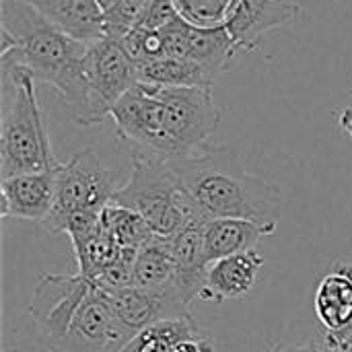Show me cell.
<instances>
[{"mask_svg":"<svg viewBox=\"0 0 352 352\" xmlns=\"http://www.w3.org/2000/svg\"><path fill=\"white\" fill-rule=\"evenodd\" d=\"M0 56L25 66L35 80L60 95L76 126H91L89 87L85 76L87 43L62 33L33 6L21 0H2Z\"/></svg>","mask_w":352,"mask_h":352,"instance_id":"obj_1","label":"cell"},{"mask_svg":"<svg viewBox=\"0 0 352 352\" xmlns=\"http://www.w3.org/2000/svg\"><path fill=\"white\" fill-rule=\"evenodd\" d=\"M182 186L208 221L243 219L266 227L272 235L280 219V188L250 173L229 144L204 146L171 161Z\"/></svg>","mask_w":352,"mask_h":352,"instance_id":"obj_2","label":"cell"},{"mask_svg":"<svg viewBox=\"0 0 352 352\" xmlns=\"http://www.w3.org/2000/svg\"><path fill=\"white\" fill-rule=\"evenodd\" d=\"M2 85V134L0 171L2 179L56 169L43 116L35 97L33 74L8 56H0Z\"/></svg>","mask_w":352,"mask_h":352,"instance_id":"obj_3","label":"cell"},{"mask_svg":"<svg viewBox=\"0 0 352 352\" xmlns=\"http://www.w3.org/2000/svg\"><path fill=\"white\" fill-rule=\"evenodd\" d=\"M113 204L132 208L155 231L171 239L188 223L206 217L182 186L173 165L161 159L132 157V173L116 192Z\"/></svg>","mask_w":352,"mask_h":352,"instance_id":"obj_4","label":"cell"},{"mask_svg":"<svg viewBox=\"0 0 352 352\" xmlns=\"http://www.w3.org/2000/svg\"><path fill=\"white\" fill-rule=\"evenodd\" d=\"M120 188V175L103 165L95 148H85L56 169L54 208L41 225L52 235H60L72 214L103 212Z\"/></svg>","mask_w":352,"mask_h":352,"instance_id":"obj_5","label":"cell"},{"mask_svg":"<svg viewBox=\"0 0 352 352\" xmlns=\"http://www.w3.org/2000/svg\"><path fill=\"white\" fill-rule=\"evenodd\" d=\"M165 107V130L171 161L184 159L208 146V138L221 124L212 87H161L155 85Z\"/></svg>","mask_w":352,"mask_h":352,"instance_id":"obj_6","label":"cell"},{"mask_svg":"<svg viewBox=\"0 0 352 352\" xmlns=\"http://www.w3.org/2000/svg\"><path fill=\"white\" fill-rule=\"evenodd\" d=\"M116 134L130 157L161 159L171 163V146L165 130V107L155 85L138 82L111 109Z\"/></svg>","mask_w":352,"mask_h":352,"instance_id":"obj_7","label":"cell"},{"mask_svg":"<svg viewBox=\"0 0 352 352\" xmlns=\"http://www.w3.org/2000/svg\"><path fill=\"white\" fill-rule=\"evenodd\" d=\"M91 289L93 283L78 272L39 276L27 305V314L35 324L41 346L50 352H58Z\"/></svg>","mask_w":352,"mask_h":352,"instance_id":"obj_8","label":"cell"},{"mask_svg":"<svg viewBox=\"0 0 352 352\" xmlns=\"http://www.w3.org/2000/svg\"><path fill=\"white\" fill-rule=\"evenodd\" d=\"M85 76L91 103V126L111 116L113 105L132 91L138 80V66L122 47L120 39L101 37L87 43Z\"/></svg>","mask_w":352,"mask_h":352,"instance_id":"obj_9","label":"cell"},{"mask_svg":"<svg viewBox=\"0 0 352 352\" xmlns=\"http://www.w3.org/2000/svg\"><path fill=\"white\" fill-rule=\"evenodd\" d=\"M134 334L118 320L107 295L93 285L58 352H122Z\"/></svg>","mask_w":352,"mask_h":352,"instance_id":"obj_10","label":"cell"},{"mask_svg":"<svg viewBox=\"0 0 352 352\" xmlns=\"http://www.w3.org/2000/svg\"><path fill=\"white\" fill-rule=\"evenodd\" d=\"M165 41V56L190 60L198 64L212 80L229 70L237 50L227 27L198 29L177 16L173 23L161 29Z\"/></svg>","mask_w":352,"mask_h":352,"instance_id":"obj_11","label":"cell"},{"mask_svg":"<svg viewBox=\"0 0 352 352\" xmlns=\"http://www.w3.org/2000/svg\"><path fill=\"white\" fill-rule=\"evenodd\" d=\"M105 295L118 320L132 332H140L142 328H148L163 320L194 318L192 305L184 299L175 280L159 289L130 287Z\"/></svg>","mask_w":352,"mask_h":352,"instance_id":"obj_12","label":"cell"},{"mask_svg":"<svg viewBox=\"0 0 352 352\" xmlns=\"http://www.w3.org/2000/svg\"><path fill=\"white\" fill-rule=\"evenodd\" d=\"M301 12V6L293 0H239L233 8L227 31L237 52H256L262 39Z\"/></svg>","mask_w":352,"mask_h":352,"instance_id":"obj_13","label":"cell"},{"mask_svg":"<svg viewBox=\"0 0 352 352\" xmlns=\"http://www.w3.org/2000/svg\"><path fill=\"white\" fill-rule=\"evenodd\" d=\"M56 169L2 179V219L43 223L56 200Z\"/></svg>","mask_w":352,"mask_h":352,"instance_id":"obj_14","label":"cell"},{"mask_svg":"<svg viewBox=\"0 0 352 352\" xmlns=\"http://www.w3.org/2000/svg\"><path fill=\"white\" fill-rule=\"evenodd\" d=\"M262 266L264 258L258 254V250L210 262L200 299L223 303L227 299H239L248 295L256 287Z\"/></svg>","mask_w":352,"mask_h":352,"instance_id":"obj_15","label":"cell"},{"mask_svg":"<svg viewBox=\"0 0 352 352\" xmlns=\"http://www.w3.org/2000/svg\"><path fill=\"white\" fill-rule=\"evenodd\" d=\"M208 219H196L177 231L169 241L175 258V285L184 299L192 305L194 299H200L204 289L208 262L204 256V229Z\"/></svg>","mask_w":352,"mask_h":352,"instance_id":"obj_16","label":"cell"},{"mask_svg":"<svg viewBox=\"0 0 352 352\" xmlns=\"http://www.w3.org/2000/svg\"><path fill=\"white\" fill-rule=\"evenodd\" d=\"M62 33L93 43L105 37V14L97 0H21Z\"/></svg>","mask_w":352,"mask_h":352,"instance_id":"obj_17","label":"cell"},{"mask_svg":"<svg viewBox=\"0 0 352 352\" xmlns=\"http://www.w3.org/2000/svg\"><path fill=\"white\" fill-rule=\"evenodd\" d=\"M272 235L266 227L243 219H212L204 229V256L206 262L229 258L235 254L252 252L262 237Z\"/></svg>","mask_w":352,"mask_h":352,"instance_id":"obj_18","label":"cell"},{"mask_svg":"<svg viewBox=\"0 0 352 352\" xmlns=\"http://www.w3.org/2000/svg\"><path fill=\"white\" fill-rule=\"evenodd\" d=\"M316 316L326 332H340L352 320V278L336 264L320 283L314 299Z\"/></svg>","mask_w":352,"mask_h":352,"instance_id":"obj_19","label":"cell"},{"mask_svg":"<svg viewBox=\"0 0 352 352\" xmlns=\"http://www.w3.org/2000/svg\"><path fill=\"white\" fill-rule=\"evenodd\" d=\"M138 66V80L161 87H212L214 80L194 62L161 56Z\"/></svg>","mask_w":352,"mask_h":352,"instance_id":"obj_20","label":"cell"},{"mask_svg":"<svg viewBox=\"0 0 352 352\" xmlns=\"http://www.w3.org/2000/svg\"><path fill=\"white\" fill-rule=\"evenodd\" d=\"M198 336L202 330L194 318L163 320L136 332L122 352H171L179 342Z\"/></svg>","mask_w":352,"mask_h":352,"instance_id":"obj_21","label":"cell"},{"mask_svg":"<svg viewBox=\"0 0 352 352\" xmlns=\"http://www.w3.org/2000/svg\"><path fill=\"white\" fill-rule=\"evenodd\" d=\"M175 278V258L171 241L167 237L155 235L144 248L138 250L134 264V287L159 289Z\"/></svg>","mask_w":352,"mask_h":352,"instance_id":"obj_22","label":"cell"},{"mask_svg":"<svg viewBox=\"0 0 352 352\" xmlns=\"http://www.w3.org/2000/svg\"><path fill=\"white\" fill-rule=\"evenodd\" d=\"M101 227L122 245L140 250L148 241L155 239V231L151 225L132 208L120 206V204H107L101 212Z\"/></svg>","mask_w":352,"mask_h":352,"instance_id":"obj_23","label":"cell"},{"mask_svg":"<svg viewBox=\"0 0 352 352\" xmlns=\"http://www.w3.org/2000/svg\"><path fill=\"white\" fill-rule=\"evenodd\" d=\"M124 252H126V248H122L101 227V231L91 241H87L78 252H74V258L78 264V274H82L85 278H89L93 283L103 270H107L111 264L122 260Z\"/></svg>","mask_w":352,"mask_h":352,"instance_id":"obj_24","label":"cell"},{"mask_svg":"<svg viewBox=\"0 0 352 352\" xmlns=\"http://www.w3.org/2000/svg\"><path fill=\"white\" fill-rule=\"evenodd\" d=\"M177 14L198 29L225 27L239 0H173Z\"/></svg>","mask_w":352,"mask_h":352,"instance_id":"obj_25","label":"cell"},{"mask_svg":"<svg viewBox=\"0 0 352 352\" xmlns=\"http://www.w3.org/2000/svg\"><path fill=\"white\" fill-rule=\"evenodd\" d=\"M120 43L136 64L165 56V41H163L161 31L132 29L128 35H124L120 39Z\"/></svg>","mask_w":352,"mask_h":352,"instance_id":"obj_26","label":"cell"},{"mask_svg":"<svg viewBox=\"0 0 352 352\" xmlns=\"http://www.w3.org/2000/svg\"><path fill=\"white\" fill-rule=\"evenodd\" d=\"M148 4L151 0H120L105 14V37L122 39L124 35H128L136 27Z\"/></svg>","mask_w":352,"mask_h":352,"instance_id":"obj_27","label":"cell"},{"mask_svg":"<svg viewBox=\"0 0 352 352\" xmlns=\"http://www.w3.org/2000/svg\"><path fill=\"white\" fill-rule=\"evenodd\" d=\"M136 256H138V250L126 248L122 260H118L107 270H103L93 280V285L97 289H101L103 293H116V291H124V289L134 287V264H136Z\"/></svg>","mask_w":352,"mask_h":352,"instance_id":"obj_28","label":"cell"},{"mask_svg":"<svg viewBox=\"0 0 352 352\" xmlns=\"http://www.w3.org/2000/svg\"><path fill=\"white\" fill-rule=\"evenodd\" d=\"M177 8L173 0H151L142 16L138 19L134 29H148V31H161L169 23L177 19Z\"/></svg>","mask_w":352,"mask_h":352,"instance_id":"obj_29","label":"cell"},{"mask_svg":"<svg viewBox=\"0 0 352 352\" xmlns=\"http://www.w3.org/2000/svg\"><path fill=\"white\" fill-rule=\"evenodd\" d=\"M171 352H214V342L208 336H198V338H188L179 342Z\"/></svg>","mask_w":352,"mask_h":352,"instance_id":"obj_30","label":"cell"},{"mask_svg":"<svg viewBox=\"0 0 352 352\" xmlns=\"http://www.w3.org/2000/svg\"><path fill=\"white\" fill-rule=\"evenodd\" d=\"M268 352H332L326 346H316V344H307V346H289V349H276V351Z\"/></svg>","mask_w":352,"mask_h":352,"instance_id":"obj_31","label":"cell"},{"mask_svg":"<svg viewBox=\"0 0 352 352\" xmlns=\"http://www.w3.org/2000/svg\"><path fill=\"white\" fill-rule=\"evenodd\" d=\"M340 126H342V130H344L349 136H352V107L351 109H346V111L340 116Z\"/></svg>","mask_w":352,"mask_h":352,"instance_id":"obj_32","label":"cell"},{"mask_svg":"<svg viewBox=\"0 0 352 352\" xmlns=\"http://www.w3.org/2000/svg\"><path fill=\"white\" fill-rule=\"evenodd\" d=\"M99 2V6H101V10H103V14H107L120 0H97Z\"/></svg>","mask_w":352,"mask_h":352,"instance_id":"obj_33","label":"cell"},{"mask_svg":"<svg viewBox=\"0 0 352 352\" xmlns=\"http://www.w3.org/2000/svg\"><path fill=\"white\" fill-rule=\"evenodd\" d=\"M332 352H352V346H346V349H340V351H332Z\"/></svg>","mask_w":352,"mask_h":352,"instance_id":"obj_34","label":"cell"}]
</instances>
